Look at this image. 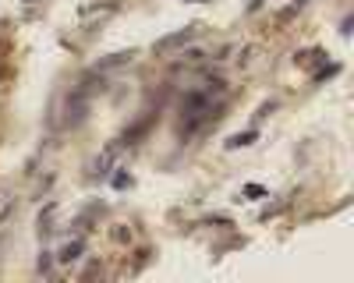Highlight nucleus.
Wrapping results in <instances>:
<instances>
[{"mask_svg":"<svg viewBox=\"0 0 354 283\" xmlns=\"http://www.w3.org/2000/svg\"><path fill=\"white\" fill-rule=\"evenodd\" d=\"M255 142H259V131H255V128H248V131L230 135V138H227V149H248V146H255Z\"/></svg>","mask_w":354,"mask_h":283,"instance_id":"39448f33","label":"nucleus"},{"mask_svg":"<svg viewBox=\"0 0 354 283\" xmlns=\"http://www.w3.org/2000/svg\"><path fill=\"white\" fill-rule=\"evenodd\" d=\"M294 61H298V64H322V61H326V53H322V50H301L298 57H294Z\"/></svg>","mask_w":354,"mask_h":283,"instance_id":"423d86ee","label":"nucleus"},{"mask_svg":"<svg viewBox=\"0 0 354 283\" xmlns=\"http://www.w3.org/2000/svg\"><path fill=\"white\" fill-rule=\"evenodd\" d=\"M198 36H202V21H192V25H185V28H177V32H170V36L156 39V53H174V50L188 46V43H192V39H198Z\"/></svg>","mask_w":354,"mask_h":283,"instance_id":"f03ea898","label":"nucleus"},{"mask_svg":"<svg viewBox=\"0 0 354 283\" xmlns=\"http://www.w3.org/2000/svg\"><path fill=\"white\" fill-rule=\"evenodd\" d=\"M11 209H15V198H11L4 188H0V223L8 219V213H11Z\"/></svg>","mask_w":354,"mask_h":283,"instance_id":"6e6552de","label":"nucleus"},{"mask_svg":"<svg viewBox=\"0 0 354 283\" xmlns=\"http://www.w3.org/2000/svg\"><path fill=\"white\" fill-rule=\"evenodd\" d=\"M340 36H351V14L340 21Z\"/></svg>","mask_w":354,"mask_h":283,"instance_id":"ddd939ff","label":"nucleus"},{"mask_svg":"<svg viewBox=\"0 0 354 283\" xmlns=\"http://www.w3.org/2000/svg\"><path fill=\"white\" fill-rule=\"evenodd\" d=\"M259 8H262V0H248V14H255Z\"/></svg>","mask_w":354,"mask_h":283,"instance_id":"4468645a","label":"nucleus"},{"mask_svg":"<svg viewBox=\"0 0 354 283\" xmlns=\"http://www.w3.org/2000/svg\"><path fill=\"white\" fill-rule=\"evenodd\" d=\"M241 195H245V198H266V188H262V184H245Z\"/></svg>","mask_w":354,"mask_h":283,"instance_id":"1a4fd4ad","label":"nucleus"},{"mask_svg":"<svg viewBox=\"0 0 354 283\" xmlns=\"http://www.w3.org/2000/svg\"><path fill=\"white\" fill-rule=\"evenodd\" d=\"M185 4H213V0H185Z\"/></svg>","mask_w":354,"mask_h":283,"instance_id":"2eb2a0df","label":"nucleus"},{"mask_svg":"<svg viewBox=\"0 0 354 283\" xmlns=\"http://www.w3.org/2000/svg\"><path fill=\"white\" fill-rule=\"evenodd\" d=\"M223 106H227V81L223 78L192 85L181 96V103H177V138L188 142L209 124H216L223 117Z\"/></svg>","mask_w":354,"mask_h":283,"instance_id":"f257e3e1","label":"nucleus"},{"mask_svg":"<svg viewBox=\"0 0 354 283\" xmlns=\"http://www.w3.org/2000/svg\"><path fill=\"white\" fill-rule=\"evenodd\" d=\"M82 251H85V241H82V237H75V241L61 244V251H57V262L71 266V262H78V259H82Z\"/></svg>","mask_w":354,"mask_h":283,"instance_id":"20e7f679","label":"nucleus"},{"mask_svg":"<svg viewBox=\"0 0 354 283\" xmlns=\"http://www.w3.org/2000/svg\"><path fill=\"white\" fill-rule=\"evenodd\" d=\"M124 153V146H121V138H117V142H110V146L96 156V163H93V177H106L110 174V170H113V163H117V156H121Z\"/></svg>","mask_w":354,"mask_h":283,"instance_id":"7ed1b4c3","label":"nucleus"},{"mask_svg":"<svg viewBox=\"0 0 354 283\" xmlns=\"http://www.w3.org/2000/svg\"><path fill=\"white\" fill-rule=\"evenodd\" d=\"M131 184V174H124V170H121V174H113V188H128Z\"/></svg>","mask_w":354,"mask_h":283,"instance_id":"9b49d317","label":"nucleus"},{"mask_svg":"<svg viewBox=\"0 0 354 283\" xmlns=\"http://www.w3.org/2000/svg\"><path fill=\"white\" fill-rule=\"evenodd\" d=\"M273 110H277V103H273V99H270V103H262V106H259V113H255V121H262V117H270Z\"/></svg>","mask_w":354,"mask_h":283,"instance_id":"9d476101","label":"nucleus"},{"mask_svg":"<svg viewBox=\"0 0 354 283\" xmlns=\"http://www.w3.org/2000/svg\"><path fill=\"white\" fill-rule=\"evenodd\" d=\"M50 262H53L50 251H43V255H39V273H50Z\"/></svg>","mask_w":354,"mask_h":283,"instance_id":"f8f14e48","label":"nucleus"},{"mask_svg":"<svg viewBox=\"0 0 354 283\" xmlns=\"http://www.w3.org/2000/svg\"><path fill=\"white\" fill-rule=\"evenodd\" d=\"M337 71H340V64H322V68H319V71L312 75V81L319 85V81H326V78H333Z\"/></svg>","mask_w":354,"mask_h":283,"instance_id":"0eeeda50","label":"nucleus"}]
</instances>
